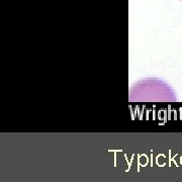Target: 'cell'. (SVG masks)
<instances>
[{
    "mask_svg": "<svg viewBox=\"0 0 182 182\" xmlns=\"http://www.w3.org/2000/svg\"><path fill=\"white\" fill-rule=\"evenodd\" d=\"M130 100L143 102H171L176 100L175 92L169 84L159 79H145L132 86Z\"/></svg>",
    "mask_w": 182,
    "mask_h": 182,
    "instance_id": "1",
    "label": "cell"
}]
</instances>
